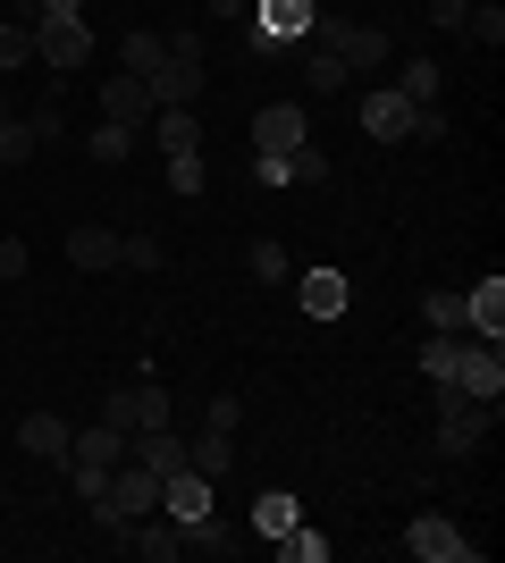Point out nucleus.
<instances>
[{
  "label": "nucleus",
  "mask_w": 505,
  "mask_h": 563,
  "mask_svg": "<svg viewBox=\"0 0 505 563\" xmlns=\"http://www.w3.org/2000/svg\"><path fill=\"white\" fill-rule=\"evenodd\" d=\"M430 404H438V454H447V463H472V454L488 446V429H497V404L463 396V387H430Z\"/></svg>",
  "instance_id": "nucleus-1"
},
{
  "label": "nucleus",
  "mask_w": 505,
  "mask_h": 563,
  "mask_svg": "<svg viewBox=\"0 0 505 563\" xmlns=\"http://www.w3.org/2000/svg\"><path fill=\"white\" fill-rule=\"evenodd\" d=\"M85 514H94V530H110V539H119L127 521L161 514V471H144V463H119V471H110V488H101V505H85Z\"/></svg>",
  "instance_id": "nucleus-2"
},
{
  "label": "nucleus",
  "mask_w": 505,
  "mask_h": 563,
  "mask_svg": "<svg viewBox=\"0 0 505 563\" xmlns=\"http://www.w3.org/2000/svg\"><path fill=\"white\" fill-rule=\"evenodd\" d=\"M94 59V25L85 18H34V68H51V85H68Z\"/></svg>",
  "instance_id": "nucleus-3"
},
{
  "label": "nucleus",
  "mask_w": 505,
  "mask_h": 563,
  "mask_svg": "<svg viewBox=\"0 0 505 563\" xmlns=\"http://www.w3.org/2000/svg\"><path fill=\"white\" fill-rule=\"evenodd\" d=\"M312 18H320L312 0H253V25H244L237 43L244 51H295L304 34H312Z\"/></svg>",
  "instance_id": "nucleus-4"
},
{
  "label": "nucleus",
  "mask_w": 505,
  "mask_h": 563,
  "mask_svg": "<svg viewBox=\"0 0 505 563\" xmlns=\"http://www.w3.org/2000/svg\"><path fill=\"white\" fill-rule=\"evenodd\" d=\"M94 421H110V429H127V438H135V429H168L177 412H168L161 378H135V387H110V396H101Z\"/></svg>",
  "instance_id": "nucleus-5"
},
{
  "label": "nucleus",
  "mask_w": 505,
  "mask_h": 563,
  "mask_svg": "<svg viewBox=\"0 0 505 563\" xmlns=\"http://www.w3.org/2000/svg\"><path fill=\"white\" fill-rule=\"evenodd\" d=\"M405 547L421 563H481V539H463L447 514H413V530H405Z\"/></svg>",
  "instance_id": "nucleus-6"
},
{
  "label": "nucleus",
  "mask_w": 505,
  "mask_h": 563,
  "mask_svg": "<svg viewBox=\"0 0 505 563\" xmlns=\"http://www.w3.org/2000/svg\"><path fill=\"white\" fill-rule=\"evenodd\" d=\"M455 387L481 404H505V345L497 336H472V345L455 353Z\"/></svg>",
  "instance_id": "nucleus-7"
},
{
  "label": "nucleus",
  "mask_w": 505,
  "mask_h": 563,
  "mask_svg": "<svg viewBox=\"0 0 505 563\" xmlns=\"http://www.w3.org/2000/svg\"><path fill=\"white\" fill-rule=\"evenodd\" d=\"M144 85H152V110H194V101H202V85H211V68H202V59H186V51H168Z\"/></svg>",
  "instance_id": "nucleus-8"
},
{
  "label": "nucleus",
  "mask_w": 505,
  "mask_h": 563,
  "mask_svg": "<svg viewBox=\"0 0 505 563\" xmlns=\"http://www.w3.org/2000/svg\"><path fill=\"white\" fill-rule=\"evenodd\" d=\"M354 118H362L371 143H413V101L396 93V85H371V93L354 101Z\"/></svg>",
  "instance_id": "nucleus-9"
},
{
  "label": "nucleus",
  "mask_w": 505,
  "mask_h": 563,
  "mask_svg": "<svg viewBox=\"0 0 505 563\" xmlns=\"http://www.w3.org/2000/svg\"><path fill=\"white\" fill-rule=\"evenodd\" d=\"M68 471H119L127 463V429H110V421H85V429H68V454H59Z\"/></svg>",
  "instance_id": "nucleus-10"
},
{
  "label": "nucleus",
  "mask_w": 505,
  "mask_h": 563,
  "mask_svg": "<svg viewBox=\"0 0 505 563\" xmlns=\"http://www.w3.org/2000/svg\"><path fill=\"white\" fill-rule=\"evenodd\" d=\"M304 135H312V110H304V101H262V110H253V152H295Z\"/></svg>",
  "instance_id": "nucleus-11"
},
{
  "label": "nucleus",
  "mask_w": 505,
  "mask_h": 563,
  "mask_svg": "<svg viewBox=\"0 0 505 563\" xmlns=\"http://www.w3.org/2000/svg\"><path fill=\"white\" fill-rule=\"evenodd\" d=\"M295 303H304V320H345L354 286H345V269H295Z\"/></svg>",
  "instance_id": "nucleus-12"
},
{
  "label": "nucleus",
  "mask_w": 505,
  "mask_h": 563,
  "mask_svg": "<svg viewBox=\"0 0 505 563\" xmlns=\"http://www.w3.org/2000/svg\"><path fill=\"white\" fill-rule=\"evenodd\" d=\"M101 118H110V126H135V135H144L152 126V85L144 76H101Z\"/></svg>",
  "instance_id": "nucleus-13"
},
{
  "label": "nucleus",
  "mask_w": 505,
  "mask_h": 563,
  "mask_svg": "<svg viewBox=\"0 0 505 563\" xmlns=\"http://www.w3.org/2000/svg\"><path fill=\"white\" fill-rule=\"evenodd\" d=\"M161 514H168V521L219 514V479H202V471H168V479H161Z\"/></svg>",
  "instance_id": "nucleus-14"
},
{
  "label": "nucleus",
  "mask_w": 505,
  "mask_h": 563,
  "mask_svg": "<svg viewBox=\"0 0 505 563\" xmlns=\"http://www.w3.org/2000/svg\"><path fill=\"white\" fill-rule=\"evenodd\" d=\"M119 539L135 547V555H144V563H177V555H186V530H177V521H168V514H144V521H127Z\"/></svg>",
  "instance_id": "nucleus-15"
},
{
  "label": "nucleus",
  "mask_w": 505,
  "mask_h": 563,
  "mask_svg": "<svg viewBox=\"0 0 505 563\" xmlns=\"http://www.w3.org/2000/svg\"><path fill=\"white\" fill-rule=\"evenodd\" d=\"M463 329H472V336H497V345H505V278H497V269H488V278L463 295Z\"/></svg>",
  "instance_id": "nucleus-16"
},
{
  "label": "nucleus",
  "mask_w": 505,
  "mask_h": 563,
  "mask_svg": "<svg viewBox=\"0 0 505 563\" xmlns=\"http://www.w3.org/2000/svg\"><path fill=\"white\" fill-rule=\"evenodd\" d=\"M329 51L345 59V76H371V68H387V51H396V43H387L380 25H345V34H337Z\"/></svg>",
  "instance_id": "nucleus-17"
},
{
  "label": "nucleus",
  "mask_w": 505,
  "mask_h": 563,
  "mask_svg": "<svg viewBox=\"0 0 505 563\" xmlns=\"http://www.w3.org/2000/svg\"><path fill=\"white\" fill-rule=\"evenodd\" d=\"M304 93H345V85H354V76H345V59H337L329 43H312V34H304Z\"/></svg>",
  "instance_id": "nucleus-18"
},
{
  "label": "nucleus",
  "mask_w": 505,
  "mask_h": 563,
  "mask_svg": "<svg viewBox=\"0 0 505 563\" xmlns=\"http://www.w3.org/2000/svg\"><path fill=\"white\" fill-rule=\"evenodd\" d=\"M18 446L34 454V463H59V454H68V421H59V412H25V421H18Z\"/></svg>",
  "instance_id": "nucleus-19"
},
{
  "label": "nucleus",
  "mask_w": 505,
  "mask_h": 563,
  "mask_svg": "<svg viewBox=\"0 0 505 563\" xmlns=\"http://www.w3.org/2000/svg\"><path fill=\"white\" fill-rule=\"evenodd\" d=\"M152 143H161V161L202 152V118H194V110H152Z\"/></svg>",
  "instance_id": "nucleus-20"
},
{
  "label": "nucleus",
  "mask_w": 505,
  "mask_h": 563,
  "mask_svg": "<svg viewBox=\"0 0 505 563\" xmlns=\"http://www.w3.org/2000/svg\"><path fill=\"white\" fill-rule=\"evenodd\" d=\"M68 261L76 269H119V235L110 228H68Z\"/></svg>",
  "instance_id": "nucleus-21"
},
{
  "label": "nucleus",
  "mask_w": 505,
  "mask_h": 563,
  "mask_svg": "<svg viewBox=\"0 0 505 563\" xmlns=\"http://www.w3.org/2000/svg\"><path fill=\"white\" fill-rule=\"evenodd\" d=\"M186 471H202V479H228V471H237V446H228L219 429H202V438H186Z\"/></svg>",
  "instance_id": "nucleus-22"
},
{
  "label": "nucleus",
  "mask_w": 505,
  "mask_h": 563,
  "mask_svg": "<svg viewBox=\"0 0 505 563\" xmlns=\"http://www.w3.org/2000/svg\"><path fill=\"white\" fill-rule=\"evenodd\" d=\"M177 530H186V555H202V563H228V555L244 547V539H228V530H219V514H202V521H177Z\"/></svg>",
  "instance_id": "nucleus-23"
},
{
  "label": "nucleus",
  "mask_w": 505,
  "mask_h": 563,
  "mask_svg": "<svg viewBox=\"0 0 505 563\" xmlns=\"http://www.w3.org/2000/svg\"><path fill=\"white\" fill-rule=\"evenodd\" d=\"M244 269H253L262 286H295V261H287V244H278V235H253V253H244Z\"/></svg>",
  "instance_id": "nucleus-24"
},
{
  "label": "nucleus",
  "mask_w": 505,
  "mask_h": 563,
  "mask_svg": "<svg viewBox=\"0 0 505 563\" xmlns=\"http://www.w3.org/2000/svg\"><path fill=\"white\" fill-rule=\"evenodd\" d=\"M295 521H304V505H295L287 488H262V496H253V530H262V539H278V530H295Z\"/></svg>",
  "instance_id": "nucleus-25"
},
{
  "label": "nucleus",
  "mask_w": 505,
  "mask_h": 563,
  "mask_svg": "<svg viewBox=\"0 0 505 563\" xmlns=\"http://www.w3.org/2000/svg\"><path fill=\"white\" fill-rule=\"evenodd\" d=\"M119 59H127V76H152L168 59V34H152V25H135V34H127L119 43Z\"/></svg>",
  "instance_id": "nucleus-26"
},
{
  "label": "nucleus",
  "mask_w": 505,
  "mask_h": 563,
  "mask_svg": "<svg viewBox=\"0 0 505 563\" xmlns=\"http://www.w3.org/2000/svg\"><path fill=\"white\" fill-rule=\"evenodd\" d=\"M34 152H43V143H34V126H25L18 110H0V168H25Z\"/></svg>",
  "instance_id": "nucleus-27"
},
{
  "label": "nucleus",
  "mask_w": 505,
  "mask_h": 563,
  "mask_svg": "<svg viewBox=\"0 0 505 563\" xmlns=\"http://www.w3.org/2000/svg\"><path fill=\"white\" fill-rule=\"evenodd\" d=\"M127 152H135V126H110V118H101L94 135H85V161H101V168H119Z\"/></svg>",
  "instance_id": "nucleus-28"
},
{
  "label": "nucleus",
  "mask_w": 505,
  "mask_h": 563,
  "mask_svg": "<svg viewBox=\"0 0 505 563\" xmlns=\"http://www.w3.org/2000/svg\"><path fill=\"white\" fill-rule=\"evenodd\" d=\"M455 353H463V336H421V378H430V387H455Z\"/></svg>",
  "instance_id": "nucleus-29"
},
{
  "label": "nucleus",
  "mask_w": 505,
  "mask_h": 563,
  "mask_svg": "<svg viewBox=\"0 0 505 563\" xmlns=\"http://www.w3.org/2000/svg\"><path fill=\"white\" fill-rule=\"evenodd\" d=\"M421 320H430L438 336H463V295L455 286H430V295H421Z\"/></svg>",
  "instance_id": "nucleus-30"
},
{
  "label": "nucleus",
  "mask_w": 505,
  "mask_h": 563,
  "mask_svg": "<svg viewBox=\"0 0 505 563\" xmlns=\"http://www.w3.org/2000/svg\"><path fill=\"white\" fill-rule=\"evenodd\" d=\"M455 34H472V43H481V51H497V43H505V9H497V0H472Z\"/></svg>",
  "instance_id": "nucleus-31"
},
{
  "label": "nucleus",
  "mask_w": 505,
  "mask_h": 563,
  "mask_svg": "<svg viewBox=\"0 0 505 563\" xmlns=\"http://www.w3.org/2000/svg\"><path fill=\"white\" fill-rule=\"evenodd\" d=\"M329 152H320V143L312 135H304V143H295V152H287V177H295V186H329Z\"/></svg>",
  "instance_id": "nucleus-32"
},
{
  "label": "nucleus",
  "mask_w": 505,
  "mask_h": 563,
  "mask_svg": "<svg viewBox=\"0 0 505 563\" xmlns=\"http://www.w3.org/2000/svg\"><path fill=\"white\" fill-rule=\"evenodd\" d=\"M278 555L287 563H329V539H320L312 521H295V530H278Z\"/></svg>",
  "instance_id": "nucleus-33"
},
{
  "label": "nucleus",
  "mask_w": 505,
  "mask_h": 563,
  "mask_svg": "<svg viewBox=\"0 0 505 563\" xmlns=\"http://www.w3.org/2000/svg\"><path fill=\"white\" fill-rule=\"evenodd\" d=\"M396 93H405L413 110H430V101H438V68H430V59H413V68H396Z\"/></svg>",
  "instance_id": "nucleus-34"
},
{
  "label": "nucleus",
  "mask_w": 505,
  "mask_h": 563,
  "mask_svg": "<svg viewBox=\"0 0 505 563\" xmlns=\"http://www.w3.org/2000/svg\"><path fill=\"white\" fill-rule=\"evenodd\" d=\"M0 68H34V25L0 18Z\"/></svg>",
  "instance_id": "nucleus-35"
},
{
  "label": "nucleus",
  "mask_w": 505,
  "mask_h": 563,
  "mask_svg": "<svg viewBox=\"0 0 505 563\" xmlns=\"http://www.w3.org/2000/svg\"><path fill=\"white\" fill-rule=\"evenodd\" d=\"M211 186V161H202V152H177V161H168V194H202Z\"/></svg>",
  "instance_id": "nucleus-36"
},
{
  "label": "nucleus",
  "mask_w": 505,
  "mask_h": 563,
  "mask_svg": "<svg viewBox=\"0 0 505 563\" xmlns=\"http://www.w3.org/2000/svg\"><path fill=\"white\" fill-rule=\"evenodd\" d=\"M119 269H161V235H119Z\"/></svg>",
  "instance_id": "nucleus-37"
},
{
  "label": "nucleus",
  "mask_w": 505,
  "mask_h": 563,
  "mask_svg": "<svg viewBox=\"0 0 505 563\" xmlns=\"http://www.w3.org/2000/svg\"><path fill=\"white\" fill-rule=\"evenodd\" d=\"M202 429H219V438H237V429H244V404H237V396H211V404H202Z\"/></svg>",
  "instance_id": "nucleus-38"
},
{
  "label": "nucleus",
  "mask_w": 505,
  "mask_h": 563,
  "mask_svg": "<svg viewBox=\"0 0 505 563\" xmlns=\"http://www.w3.org/2000/svg\"><path fill=\"white\" fill-rule=\"evenodd\" d=\"M25 126H34V143H59V135H68V118H59V101H34V110H25Z\"/></svg>",
  "instance_id": "nucleus-39"
},
{
  "label": "nucleus",
  "mask_w": 505,
  "mask_h": 563,
  "mask_svg": "<svg viewBox=\"0 0 505 563\" xmlns=\"http://www.w3.org/2000/svg\"><path fill=\"white\" fill-rule=\"evenodd\" d=\"M202 18H211V25H237V34H244V25H253V0H202Z\"/></svg>",
  "instance_id": "nucleus-40"
},
{
  "label": "nucleus",
  "mask_w": 505,
  "mask_h": 563,
  "mask_svg": "<svg viewBox=\"0 0 505 563\" xmlns=\"http://www.w3.org/2000/svg\"><path fill=\"white\" fill-rule=\"evenodd\" d=\"M253 177H262L270 194H278V186H295V177H287V152H253Z\"/></svg>",
  "instance_id": "nucleus-41"
},
{
  "label": "nucleus",
  "mask_w": 505,
  "mask_h": 563,
  "mask_svg": "<svg viewBox=\"0 0 505 563\" xmlns=\"http://www.w3.org/2000/svg\"><path fill=\"white\" fill-rule=\"evenodd\" d=\"M413 135H421V143H447V135H455V126H447V110H438V101H430V110H413Z\"/></svg>",
  "instance_id": "nucleus-42"
},
{
  "label": "nucleus",
  "mask_w": 505,
  "mask_h": 563,
  "mask_svg": "<svg viewBox=\"0 0 505 563\" xmlns=\"http://www.w3.org/2000/svg\"><path fill=\"white\" fill-rule=\"evenodd\" d=\"M0 278H25V244L18 235H0Z\"/></svg>",
  "instance_id": "nucleus-43"
},
{
  "label": "nucleus",
  "mask_w": 505,
  "mask_h": 563,
  "mask_svg": "<svg viewBox=\"0 0 505 563\" xmlns=\"http://www.w3.org/2000/svg\"><path fill=\"white\" fill-rule=\"evenodd\" d=\"M463 9H472V0H430V25H447V34H455V25H463Z\"/></svg>",
  "instance_id": "nucleus-44"
},
{
  "label": "nucleus",
  "mask_w": 505,
  "mask_h": 563,
  "mask_svg": "<svg viewBox=\"0 0 505 563\" xmlns=\"http://www.w3.org/2000/svg\"><path fill=\"white\" fill-rule=\"evenodd\" d=\"M34 18H85V0H34Z\"/></svg>",
  "instance_id": "nucleus-45"
},
{
  "label": "nucleus",
  "mask_w": 505,
  "mask_h": 563,
  "mask_svg": "<svg viewBox=\"0 0 505 563\" xmlns=\"http://www.w3.org/2000/svg\"><path fill=\"white\" fill-rule=\"evenodd\" d=\"M0 110H9V101H0Z\"/></svg>",
  "instance_id": "nucleus-46"
}]
</instances>
